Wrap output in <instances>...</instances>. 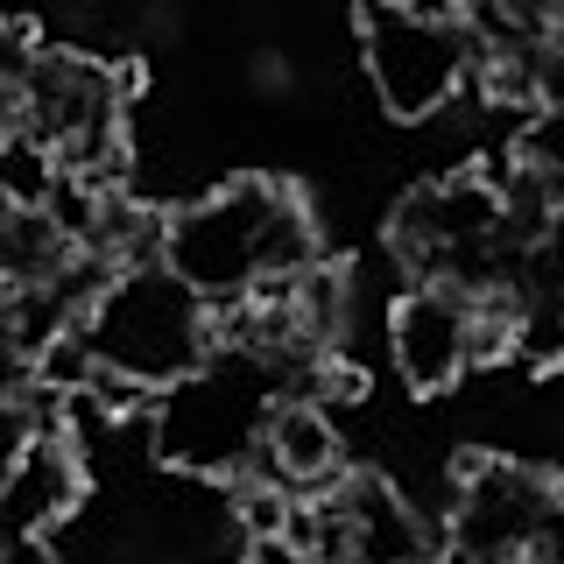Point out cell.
Segmentation results:
<instances>
[{"mask_svg":"<svg viewBox=\"0 0 564 564\" xmlns=\"http://www.w3.org/2000/svg\"><path fill=\"white\" fill-rule=\"evenodd\" d=\"M388 360L410 395H445L473 375V296L445 282H410L388 304Z\"/></svg>","mask_w":564,"mask_h":564,"instance_id":"6","label":"cell"},{"mask_svg":"<svg viewBox=\"0 0 564 564\" xmlns=\"http://www.w3.org/2000/svg\"><path fill=\"white\" fill-rule=\"evenodd\" d=\"M240 564H247V557H240Z\"/></svg>","mask_w":564,"mask_h":564,"instance_id":"17","label":"cell"},{"mask_svg":"<svg viewBox=\"0 0 564 564\" xmlns=\"http://www.w3.org/2000/svg\"><path fill=\"white\" fill-rule=\"evenodd\" d=\"M8 141H22V99L0 93V149H8Z\"/></svg>","mask_w":564,"mask_h":564,"instance_id":"16","label":"cell"},{"mask_svg":"<svg viewBox=\"0 0 564 564\" xmlns=\"http://www.w3.org/2000/svg\"><path fill=\"white\" fill-rule=\"evenodd\" d=\"M516 296L564 311V205L551 212V226H543V234L522 247V261H516Z\"/></svg>","mask_w":564,"mask_h":564,"instance_id":"11","label":"cell"},{"mask_svg":"<svg viewBox=\"0 0 564 564\" xmlns=\"http://www.w3.org/2000/svg\"><path fill=\"white\" fill-rule=\"evenodd\" d=\"M240 473H261V480L290 487V494H317L346 473V445H339V423L325 416L317 395H275L269 423H261V445Z\"/></svg>","mask_w":564,"mask_h":564,"instance_id":"7","label":"cell"},{"mask_svg":"<svg viewBox=\"0 0 564 564\" xmlns=\"http://www.w3.org/2000/svg\"><path fill=\"white\" fill-rule=\"evenodd\" d=\"M557 516V487L536 466L508 452H466L452 466V508H445V536L452 551H466L473 564H508L543 536V522Z\"/></svg>","mask_w":564,"mask_h":564,"instance_id":"5","label":"cell"},{"mask_svg":"<svg viewBox=\"0 0 564 564\" xmlns=\"http://www.w3.org/2000/svg\"><path fill=\"white\" fill-rule=\"evenodd\" d=\"M29 437H35V416H29V402H0V480H8V466L29 452Z\"/></svg>","mask_w":564,"mask_h":564,"instance_id":"14","label":"cell"},{"mask_svg":"<svg viewBox=\"0 0 564 564\" xmlns=\"http://www.w3.org/2000/svg\"><path fill=\"white\" fill-rule=\"evenodd\" d=\"M317 254H325L317 219H311L304 191L282 184V176H226L205 198L176 205L170 234H163V261L212 311L247 304L269 282L304 275Z\"/></svg>","mask_w":564,"mask_h":564,"instance_id":"1","label":"cell"},{"mask_svg":"<svg viewBox=\"0 0 564 564\" xmlns=\"http://www.w3.org/2000/svg\"><path fill=\"white\" fill-rule=\"evenodd\" d=\"M282 395L275 367L247 346H212L184 381L163 388L155 402V452L170 466L198 473V480H234V473L254 458L261 423H269V402Z\"/></svg>","mask_w":564,"mask_h":564,"instance_id":"3","label":"cell"},{"mask_svg":"<svg viewBox=\"0 0 564 564\" xmlns=\"http://www.w3.org/2000/svg\"><path fill=\"white\" fill-rule=\"evenodd\" d=\"M352 35H360V64L381 113L437 120L466 93L473 43L458 29V14H437L423 0H352Z\"/></svg>","mask_w":564,"mask_h":564,"instance_id":"4","label":"cell"},{"mask_svg":"<svg viewBox=\"0 0 564 564\" xmlns=\"http://www.w3.org/2000/svg\"><path fill=\"white\" fill-rule=\"evenodd\" d=\"M508 149H516V163L536 170L543 191L564 205V106H536V113H529L522 128L508 134Z\"/></svg>","mask_w":564,"mask_h":564,"instance_id":"10","label":"cell"},{"mask_svg":"<svg viewBox=\"0 0 564 564\" xmlns=\"http://www.w3.org/2000/svg\"><path fill=\"white\" fill-rule=\"evenodd\" d=\"M85 346H93L99 367H120V375L170 388L184 381L191 367L219 346V325H212V304L191 290L170 261H141V269H113L99 282V296L78 317Z\"/></svg>","mask_w":564,"mask_h":564,"instance_id":"2","label":"cell"},{"mask_svg":"<svg viewBox=\"0 0 564 564\" xmlns=\"http://www.w3.org/2000/svg\"><path fill=\"white\" fill-rule=\"evenodd\" d=\"M0 564H64V557H57L50 536H8L0 543Z\"/></svg>","mask_w":564,"mask_h":564,"instance_id":"15","label":"cell"},{"mask_svg":"<svg viewBox=\"0 0 564 564\" xmlns=\"http://www.w3.org/2000/svg\"><path fill=\"white\" fill-rule=\"evenodd\" d=\"M332 501L346 516V564H431L437 536L388 473H339Z\"/></svg>","mask_w":564,"mask_h":564,"instance_id":"9","label":"cell"},{"mask_svg":"<svg viewBox=\"0 0 564 564\" xmlns=\"http://www.w3.org/2000/svg\"><path fill=\"white\" fill-rule=\"evenodd\" d=\"M43 57V35H35V22H22V14H0V93H22L29 64Z\"/></svg>","mask_w":564,"mask_h":564,"instance_id":"12","label":"cell"},{"mask_svg":"<svg viewBox=\"0 0 564 564\" xmlns=\"http://www.w3.org/2000/svg\"><path fill=\"white\" fill-rule=\"evenodd\" d=\"M78 501H85V458L70 445V431H35L29 452L0 480V543L50 536L64 516H78Z\"/></svg>","mask_w":564,"mask_h":564,"instance_id":"8","label":"cell"},{"mask_svg":"<svg viewBox=\"0 0 564 564\" xmlns=\"http://www.w3.org/2000/svg\"><path fill=\"white\" fill-rule=\"evenodd\" d=\"M529 106H564V29L529 50Z\"/></svg>","mask_w":564,"mask_h":564,"instance_id":"13","label":"cell"}]
</instances>
